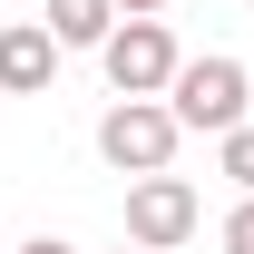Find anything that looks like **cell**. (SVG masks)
<instances>
[{"mask_svg":"<svg viewBox=\"0 0 254 254\" xmlns=\"http://www.w3.org/2000/svg\"><path fill=\"white\" fill-rule=\"evenodd\" d=\"M118 20H166V0H118Z\"/></svg>","mask_w":254,"mask_h":254,"instance_id":"9c48e42d","label":"cell"},{"mask_svg":"<svg viewBox=\"0 0 254 254\" xmlns=\"http://www.w3.org/2000/svg\"><path fill=\"white\" fill-rule=\"evenodd\" d=\"M10 254H68V245H59V235H30V245H10Z\"/></svg>","mask_w":254,"mask_h":254,"instance_id":"30bf717a","label":"cell"},{"mask_svg":"<svg viewBox=\"0 0 254 254\" xmlns=\"http://www.w3.org/2000/svg\"><path fill=\"white\" fill-rule=\"evenodd\" d=\"M118 254H137V245H118Z\"/></svg>","mask_w":254,"mask_h":254,"instance_id":"8fae6325","label":"cell"},{"mask_svg":"<svg viewBox=\"0 0 254 254\" xmlns=\"http://www.w3.org/2000/svg\"><path fill=\"white\" fill-rule=\"evenodd\" d=\"M98 68H108L118 98H166V78H176V30H166V20H118V30L98 39Z\"/></svg>","mask_w":254,"mask_h":254,"instance_id":"3957f363","label":"cell"},{"mask_svg":"<svg viewBox=\"0 0 254 254\" xmlns=\"http://www.w3.org/2000/svg\"><path fill=\"white\" fill-rule=\"evenodd\" d=\"M195 225H205V205L186 176H127V245L137 254H176Z\"/></svg>","mask_w":254,"mask_h":254,"instance_id":"277c9868","label":"cell"},{"mask_svg":"<svg viewBox=\"0 0 254 254\" xmlns=\"http://www.w3.org/2000/svg\"><path fill=\"white\" fill-rule=\"evenodd\" d=\"M176 137H186V127L166 118V98H118V108L98 118V157L118 166V176H166V166H176Z\"/></svg>","mask_w":254,"mask_h":254,"instance_id":"7a4b0ae2","label":"cell"},{"mask_svg":"<svg viewBox=\"0 0 254 254\" xmlns=\"http://www.w3.org/2000/svg\"><path fill=\"white\" fill-rule=\"evenodd\" d=\"M225 254H254V195L235 205V215H225Z\"/></svg>","mask_w":254,"mask_h":254,"instance_id":"ba28073f","label":"cell"},{"mask_svg":"<svg viewBox=\"0 0 254 254\" xmlns=\"http://www.w3.org/2000/svg\"><path fill=\"white\" fill-rule=\"evenodd\" d=\"M245 98H254L245 59H225V49H215V59H176V78H166V118L225 137V127H245Z\"/></svg>","mask_w":254,"mask_h":254,"instance_id":"6da1fadb","label":"cell"},{"mask_svg":"<svg viewBox=\"0 0 254 254\" xmlns=\"http://www.w3.org/2000/svg\"><path fill=\"white\" fill-rule=\"evenodd\" d=\"M49 78H59V39L39 20H10L0 30V88L10 98H49Z\"/></svg>","mask_w":254,"mask_h":254,"instance_id":"5b68a950","label":"cell"},{"mask_svg":"<svg viewBox=\"0 0 254 254\" xmlns=\"http://www.w3.org/2000/svg\"><path fill=\"white\" fill-rule=\"evenodd\" d=\"M0 254H10V245H0Z\"/></svg>","mask_w":254,"mask_h":254,"instance_id":"7c38bea8","label":"cell"},{"mask_svg":"<svg viewBox=\"0 0 254 254\" xmlns=\"http://www.w3.org/2000/svg\"><path fill=\"white\" fill-rule=\"evenodd\" d=\"M39 30L59 39V49H98V39L118 30V0H39Z\"/></svg>","mask_w":254,"mask_h":254,"instance_id":"8992f818","label":"cell"},{"mask_svg":"<svg viewBox=\"0 0 254 254\" xmlns=\"http://www.w3.org/2000/svg\"><path fill=\"white\" fill-rule=\"evenodd\" d=\"M215 166H225V176H235V186L254 195V118H245V127H225V137H215Z\"/></svg>","mask_w":254,"mask_h":254,"instance_id":"52a82bcc","label":"cell"}]
</instances>
